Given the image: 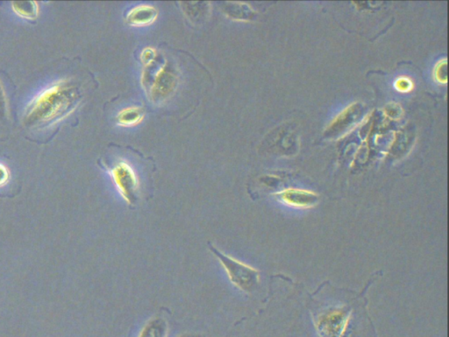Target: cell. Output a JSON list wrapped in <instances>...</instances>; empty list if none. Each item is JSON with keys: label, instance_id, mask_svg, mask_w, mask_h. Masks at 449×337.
<instances>
[{"label": "cell", "instance_id": "cell-13", "mask_svg": "<svg viewBox=\"0 0 449 337\" xmlns=\"http://www.w3.org/2000/svg\"><path fill=\"white\" fill-rule=\"evenodd\" d=\"M156 58V51L154 49L148 48L143 49L141 55V59L143 64L146 67L151 65Z\"/></svg>", "mask_w": 449, "mask_h": 337}, {"label": "cell", "instance_id": "cell-12", "mask_svg": "<svg viewBox=\"0 0 449 337\" xmlns=\"http://www.w3.org/2000/svg\"><path fill=\"white\" fill-rule=\"evenodd\" d=\"M394 86L398 92L401 93H408L412 92V89H414V83L412 82V80L407 78V76H400V78L396 80Z\"/></svg>", "mask_w": 449, "mask_h": 337}, {"label": "cell", "instance_id": "cell-16", "mask_svg": "<svg viewBox=\"0 0 449 337\" xmlns=\"http://www.w3.org/2000/svg\"><path fill=\"white\" fill-rule=\"evenodd\" d=\"M180 337H198V336H196L194 335H184V336H181Z\"/></svg>", "mask_w": 449, "mask_h": 337}, {"label": "cell", "instance_id": "cell-7", "mask_svg": "<svg viewBox=\"0 0 449 337\" xmlns=\"http://www.w3.org/2000/svg\"><path fill=\"white\" fill-rule=\"evenodd\" d=\"M173 76L169 74L166 70L165 66L162 67L158 70L154 75V82L151 87V93L152 96H165L167 93L172 91Z\"/></svg>", "mask_w": 449, "mask_h": 337}, {"label": "cell", "instance_id": "cell-2", "mask_svg": "<svg viewBox=\"0 0 449 337\" xmlns=\"http://www.w3.org/2000/svg\"><path fill=\"white\" fill-rule=\"evenodd\" d=\"M210 249L221 263L228 273L229 279L236 288L246 293H251L256 288L260 279L258 271L231 257L225 255L214 246L210 245Z\"/></svg>", "mask_w": 449, "mask_h": 337}, {"label": "cell", "instance_id": "cell-4", "mask_svg": "<svg viewBox=\"0 0 449 337\" xmlns=\"http://www.w3.org/2000/svg\"><path fill=\"white\" fill-rule=\"evenodd\" d=\"M348 322L349 316L344 310H334L319 318L317 329L322 337H342Z\"/></svg>", "mask_w": 449, "mask_h": 337}, {"label": "cell", "instance_id": "cell-15", "mask_svg": "<svg viewBox=\"0 0 449 337\" xmlns=\"http://www.w3.org/2000/svg\"><path fill=\"white\" fill-rule=\"evenodd\" d=\"M4 100H5L4 94H3L1 86H0V110H1L2 108L3 102H4Z\"/></svg>", "mask_w": 449, "mask_h": 337}, {"label": "cell", "instance_id": "cell-3", "mask_svg": "<svg viewBox=\"0 0 449 337\" xmlns=\"http://www.w3.org/2000/svg\"><path fill=\"white\" fill-rule=\"evenodd\" d=\"M112 176L123 198L129 205L134 203L137 199L138 180L131 166L119 162L112 168Z\"/></svg>", "mask_w": 449, "mask_h": 337}, {"label": "cell", "instance_id": "cell-5", "mask_svg": "<svg viewBox=\"0 0 449 337\" xmlns=\"http://www.w3.org/2000/svg\"><path fill=\"white\" fill-rule=\"evenodd\" d=\"M279 199L285 205L298 209H307L314 206L318 202L317 193L309 190L288 189L277 193Z\"/></svg>", "mask_w": 449, "mask_h": 337}, {"label": "cell", "instance_id": "cell-9", "mask_svg": "<svg viewBox=\"0 0 449 337\" xmlns=\"http://www.w3.org/2000/svg\"><path fill=\"white\" fill-rule=\"evenodd\" d=\"M168 325L164 319L151 320L143 328L139 337H167Z\"/></svg>", "mask_w": 449, "mask_h": 337}, {"label": "cell", "instance_id": "cell-1", "mask_svg": "<svg viewBox=\"0 0 449 337\" xmlns=\"http://www.w3.org/2000/svg\"><path fill=\"white\" fill-rule=\"evenodd\" d=\"M78 95L74 87L66 81L49 86L28 105L25 122L33 128H42L60 121L74 111Z\"/></svg>", "mask_w": 449, "mask_h": 337}, {"label": "cell", "instance_id": "cell-11", "mask_svg": "<svg viewBox=\"0 0 449 337\" xmlns=\"http://www.w3.org/2000/svg\"><path fill=\"white\" fill-rule=\"evenodd\" d=\"M434 79L440 83H447V59L441 60L435 66Z\"/></svg>", "mask_w": 449, "mask_h": 337}, {"label": "cell", "instance_id": "cell-8", "mask_svg": "<svg viewBox=\"0 0 449 337\" xmlns=\"http://www.w3.org/2000/svg\"><path fill=\"white\" fill-rule=\"evenodd\" d=\"M143 116H144V112L142 108L133 106V107L126 108L119 113L117 122L119 126L128 128V126L138 125L139 122H142Z\"/></svg>", "mask_w": 449, "mask_h": 337}, {"label": "cell", "instance_id": "cell-6", "mask_svg": "<svg viewBox=\"0 0 449 337\" xmlns=\"http://www.w3.org/2000/svg\"><path fill=\"white\" fill-rule=\"evenodd\" d=\"M158 16V10L154 6L141 5L130 10L126 15V21L133 26H145L154 23Z\"/></svg>", "mask_w": 449, "mask_h": 337}, {"label": "cell", "instance_id": "cell-10", "mask_svg": "<svg viewBox=\"0 0 449 337\" xmlns=\"http://www.w3.org/2000/svg\"><path fill=\"white\" fill-rule=\"evenodd\" d=\"M12 8L13 12L23 19H35L38 17L39 6L37 2H12Z\"/></svg>", "mask_w": 449, "mask_h": 337}, {"label": "cell", "instance_id": "cell-14", "mask_svg": "<svg viewBox=\"0 0 449 337\" xmlns=\"http://www.w3.org/2000/svg\"><path fill=\"white\" fill-rule=\"evenodd\" d=\"M9 177L8 170L3 164H0V186L6 184Z\"/></svg>", "mask_w": 449, "mask_h": 337}]
</instances>
